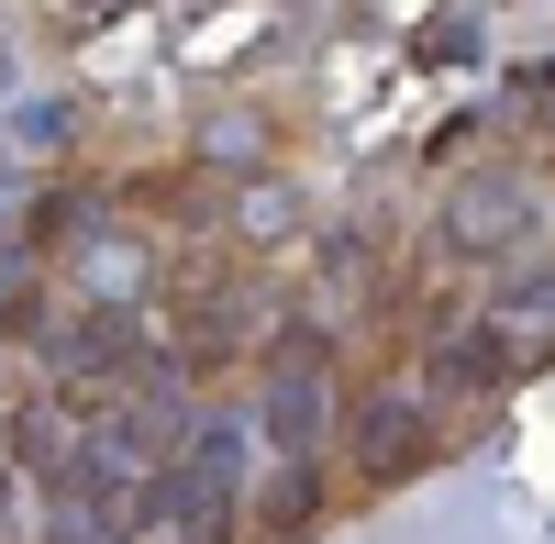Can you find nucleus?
<instances>
[{
	"mask_svg": "<svg viewBox=\"0 0 555 544\" xmlns=\"http://www.w3.org/2000/svg\"><path fill=\"white\" fill-rule=\"evenodd\" d=\"M411 444H423V423H411V412H366V467H411Z\"/></svg>",
	"mask_w": 555,
	"mask_h": 544,
	"instance_id": "obj_1",
	"label": "nucleus"
}]
</instances>
